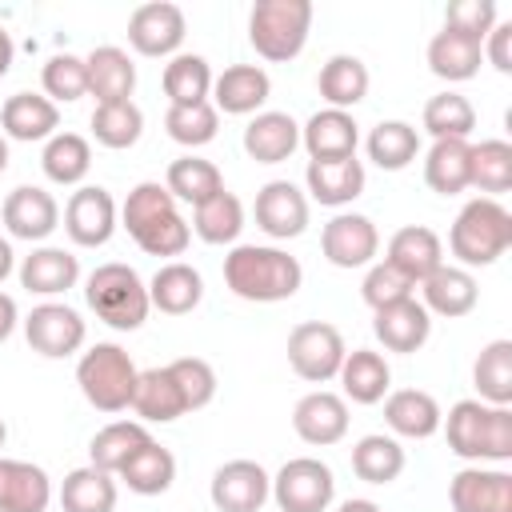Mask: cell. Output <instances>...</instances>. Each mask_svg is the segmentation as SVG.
<instances>
[{"label": "cell", "instance_id": "cell-5", "mask_svg": "<svg viewBox=\"0 0 512 512\" xmlns=\"http://www.w3.org/2000/svg\"><path fill=\"white\" fill-rule=\"evenodd\" d=\"M312 32V0H256L248 12V44L268 64H288Z\"/></svg>", "mask_w": 512, "mask_h": 512}, {"label": "cell", "instance_id": "cell-22", "mask_svg": "<svg viewBox=\"0 0 512 512\" xmlns=\"http://www.w3.org/2000/svg\"><path fill=\"white\" fill-rule=\"evenodd\" d=\"M300 144H304L308 160H348V156H356L360 124L352 120V112L320 108L300 128Z\"/></svg>", "mask_w": 512, "mask_h": 512}, {"label": "cell", "instance_id": "cell-35", "mask_svg": "<svg viewBox=\"0 0 512 512\" xmlns=\"http://www.w3.org/2000/svg\"><path fill=\"white\" fill-rule=\"evenodd\" d=\"M144 444H152L148 424H140V420H112V424H104V428L92 436V444H88V464L116 476Z\"/></svg>", "mask_w": 512, "mask_h": 512}, {"label": "cell", "instance_id": "cell-33", "mask_svg": "<svg viewBox=\"0 0 512 512\" xmlns=\"http://www.w3.org/2000/svg\"><path fill=\"white\" fill-rule=\"evenodd\" d=\"M368 64L360 56H348V52H336L324 60L320 76H316V88H320V100L328 108H340V112H352L364 96H368Z\"/></svg>", "mask_w": 512, "mask_h": 512}, {"label": "cell", "instance_id": "cell-40", "mask_svg": "<svg viewBox=\"0 0 512 512\" xmlns=\"http://www.w3.org/2000/svg\"><path fill=\"white\" fill-rule=\"evenodd\" d=\"M116 480H124L128 492H136V496H164L176 480V456L152 440L116 472Z\"/></svg>", "mask_w": 512, "mask_h": 512}, {"label": "cell", "instance_id": "cell-12", "mask_svg": "<svg viewBox=\"0 0 512 512\" xmlns=\"http://www.w3.org/2000/svg\"><path fill=\"white\" fill-rule=\"evenodd\" d=\"M320 252L332 268H368L380 252V232L368 216L360 212H336L320 228Z\"/></svg>", "mask_w": 512, "mask_h": 512}, {"label": "cell", "instance_id": "cell-25", "mask_svg": "<svg viewBox=\"0 0 512 512\" xmlns=\"http://www.w3.org/2000/svg\"><path fill=\"white\" fill-rule=\"evenodd\" d=\"M52 480L32 460L0 456V512H48Z\"/></svg>", "mask_w": 512, "mask_h": 512}, {"label": "cell", "instance_id": "cell-24", "mask_svg": "<svg viewBox=\"0 0 512 512\" xmlns=\"http://www.w3.org/2000/svg\"><path fill=\"white\" fill-rule=\"evenodd\" d=\"M304 184H308L304 196H312L316 204L344 208V204H352L364 192L368 172H364V164L356 156H348V160H308Z\"/></svg>", "mask_w": 512, "mask_h": 512}, {"label": "cell", "instance_id": "cell-20", "mask_svg": "<svg viewBox=\"0 0 512 512\" xmlns=\"http://www.w3.org/2000/svg\"><path fill=\"white\" fill-rule=\"evenodd\" d=\"M60 128V108L40 96V92H12L0 108V132L4 140H20V144H36V140H52Z\"/></svg>", "mask_w": 512, "mask_h": 512}, {"label": "cell", "instance_id": "cell-39", "mask_svg": "<svg viewBox=\"0 0 512 512\" xmlns=\"http://www.w3.org/2000/svg\"><path fill=\"white\" fill-rule=\"evenodd\" d=\"M472 384L484 404L508 408L512 404V340H488L472 364Z\"/></svg>", "mask_w": 512, "mask_h": 512}, {"label": "cell", "instance_id": "cell-11", "mask_svg": "<svg viewBox=\"0 0 512 512\" xmlns=\"http://www.w3.org/2000/svg\"><path fill=\"white\" fill-rule=\"evenodd\" d=\"M188 36V20L172 0H148L128 16V44L140 56H176Z\"/></svg>", "mask_w": 512, "mask_h": 512}, {"label": "cell", "instance_id": "cell-48", "mask_svg": "<svg viewBox=\"0 0 512 512\" xmlns=\"http://www.w3.org/2000/svg\"><path fill=\"white\" fill-rule=\"evenodd\" d=\"M92 136L96 144L124 152L144 136V112L132 100H112V104H96L92 112Z\"/></svg>", "mask_w": 512, "mask_h": 512}, {"label": "cell", "instance_id": "cell-34", "mask_svg": "<svg viewBox=\"0 0 512 512\" xmlns=\"http://www.w3.org/2000/svg\"><path fill=\"white\" fill-rule=\"evenodd\" d=\"M480 40L464 36V32H452V28H440L432 40H428V68L432 76L448 80V84H464L480 72Z\"/></svg>", "mask_w": 512, "mask_h": 512}, {"label": "cell", "instance_id": "cell-28", "mask_svg": "<svg viewBox=\"0 0 512 512\" xmlns=\"http://www.w3.org/2000/svg\"><path fill=\"white\" fill-rule=\"evenodd\" d=\"M200 300H204V276L184 260L160 264L148 280V304L164 316H188Z\"/></svg>", "mask_w": 512, "mask_h": 512}, {"label": "cell", "instance_id": "cell-57", "mask_svg": "<svg viewBox=\"0 0 512 512\" xmlns=\"http://www.w3.org/2000/svg\"><path fill=\"white\" fill-rule=\"evenodd\" d=\"M12 268H16V252H12V244L0 236V284L12 276Z\"/></svg>", "mask_w": 512, "mask_h": 512}, {"label": "cell", "instance_id": "cell-59", "mask_svg": "<svg viewBox=\"0 0 512 512\" xmlns=\"http://www.w3.org/2000/svg\"><path fill=\"white\" fill-rule=\"evenodd\" d=\"M8 172V140H4V132H0V176Z\"/></svg>", "mask_w": 512, "mask_h": 512}, {"label": "cell", "instance_id": "cell-9", "mask_svg": "<svg viewBox=\"0 0 512 512\" xmlns=\"http://www.w3.org/2000/svg\"><path fill=\"white\" fill-rule=\"evenodd\" d=\"M24 340L32 352H40L48 360H64V356H76L84 348L88 328H84L76 308L60 304V300H44L24 316Z\"/></svg>", "mask_w": 512, "mask_h": 512}, {"label": "cell", "instance_id": "cell-23", "mask_svg": "<svg viewBox=\"0 0 512 512\" xmlns=\"http://www.w3.org/2000/svg\"><path fill=\"white\" fill-rule=\"evenodd\" d=\"M416 288H420V304L428 308V316H444V320L468 316L476 308V300H480L476 276L468 268H460V264H440Z\"/></svg>", "mask_w": 512, "mask_h": 512}, {"label": "cell", "instance_id": "cell-46", "mask_svg": "<svg viewBox=\"0 0 512 512\" xmlns=\"http://www.w3.org/2000/svg\"><path fill=\"white\" fill-rule=\"evenodd\" d=\"M192 232L204 244H236L244 232V204L236 192H216L200 208H192Z\"/></svg>", "mask_w": 512, "mask_h": 512}, {"label": "cell", "instance_id": "cell-16", "mask_svg": "<svg viewBox=\"0 0 512 512\" xmlns=\"http://www.w3.org/2000/svg\"><path fill=\"white\" fill-rule=\"evenodd\" d=\"M256 228L272 240H296L308 228V196L292 180H268L252 204Z\"/></svg>", "mask_w": 512, "mask_h": 512}, {"label": "cell", "instance_id": "cell-13", "mask_svg": "<svg viewBox=\"0 0 512 512\" xmlns=\"http://www.w3.org/2000/svg\"><path fill=\"white\" fill-rule=\"evenodd\" d=\"M208 496L216 512H260L272 496V476L256 460H228L212 472Z\"/></svg>", "mask_w": 512, "mask_h": 512}, {"label": "cell", "instance_id": "cell-19", "mask_svg": "<svg viewBox=\"0 0 512 512\" xmlns=\"http://www.w3.org/2000/svg\"><path fill=\"white\" fill-rule=\"evenodd\" d=\"M272 96V80L260 64H232L212 80V108L224 116H256Z\"/></svg>", "mask_w": 512, "mask_h": 512}, {"label": "cell", "instance_id": "cell-53", "mask_svg": "<svg viewBox=\"0 0 512 512\" xmlns=\"http://www.w3.org/2000/svg\"><path fill=\"white\" fill-rule=\"evenodd\" d=\"M496 20H500L496 0H456V4H448V12H444V28L464 32V36H472V40H480V44H484V36L496 28Z\"/></svg>", "mask_w": 512, "mask_h": 512}, {"label": "cell", "instance_id": "cell-14", "mask_svg": "<svg viewBox=\"0 0 512 512\" xmlns=\"http://www.w3.org/2000/svg\"><path fill=\"white\" fill-rule=\"evenodd\" d=\"M0 220L8 228V236L16 240H28V244H40L48 240L56 228H60V204L48 188L40 184H20L4 196V208H0Z\"/></svg>", "mask_w": 512, "mask_h": 512}, {"label": "cell", "instance_id": "cell-58", "mask_svg": "<svg viewBox=\"0 0 512 512\" xmlns=\"http://www.w3.org/2000/svg\"><path fill=\"white\" fill-rule=\"evenodd\" d=\"M336 512H380V504H376V500H364V496H352V500H344Z\"/></svg>", "mask_w": 512, "mask_h": 512}, {"label": "cell", "instance_id": "cell-47", "mask_svg": "<svg viewBox=\"0 0 512 512\" xmlns=\"http://www.w3.org/2000/svg\"><path fill=\"white\" fill-rule=\"evenodd\" d=\"M424 132L432 140H468L472 128H476V108L468 96L460 92H436L428 104H424V116H420Z\"/></svg>", "mask_w": 512, "mask_h": 512}, {"label": "cell", "instance_id": "cell-18", "mask_svg": "<svg viewBox=\"0 0 512 512\" xmlns=\"http://www.w3.org/2000/svg\"><path fill=\"white\" fill-rule=\"evenodd\" d=\"M372 332H376V340H380L388 352L408 356V352H420V348L428 344V336H432V316H428V308H424L416 296H408V300H396V304L372 312Z\"/></svg>", "mask_w": 512, "mask_h": 512}, {"label": "cell", "instance_id": "cell-3", "mask_svg": "<svg viewBox=\"0 0 512 512\" xmlns=\"http://www.w3.org/2000/svg\"><path fill=\"white\" fill-rule=\"evenodd\" d=\"M448 248L460 268H488L512 248V212L500 200L476 196L460 208L448 232Z\"/></svg>", "mask_w": 512, "mask_h": 512}, {"label": "cell", "instance_id": "cell-41", "mask_svg": "<svg viewBox=\"0 0 512 512\" xmlns=\"http://www.w3.org/2000/svg\"><path fill=\"white\" fill-rule=\"evenodd\" d=\"M60 508L64 512H112L116 508V476L100 472L92 464L72 468L60 484Z\"/></svg>", "mask_w": 512, "mask_h": 512}, {"label": "cell", "instance_id": "cell-8", "mask_svg": "<svg viewBox=\"0 0 512 512\" xmlns=\"http://www.w3.org/2000/svg\"><path fill=\"white\" fill-rule=\"evenodd\" d=\"M336 496V476L316 456H296L272 476V500L280 512H328Z\"/></svg>", "mask_w": 512, "mask_h": 512}, {"label": "cell", "instance_id": "cell-36", "mask_svg": "<svg viewBox=\"0 0 512 512\" xmlns=\"http://www.w3.org/2000/svg\"><path fill=\"white\" fill-rule=\"evenodd\" d=\"M164 188L172 192V200H184V204L200 208L204 200H212L216 192H224V176H220V168H216L212 160L188 152V156H176V160L168 164Z\"/></svg>", "mask_w": 512, "mask_h": 512}, {"label": "cell", "instance_id": "cell-6", "mask_svg": "<svg viewBox=\"0 0 512 512\" xmlns=\"http://www.w3.org/2000/svg\"><path fill=\"white\" fill-rule=\"evenodd\" d=\"M136 376H140V372H136L132 356H128L120 344H112V340L92 344V348L80 352V360H76V384H80L84 400H88L96 412H108V416H116V412H124V408L132 404Z\"/></svg>", "mask_w": 512, "mask_h": 512}, {"label": "cell", "instance_id": "cell-21", "mask_svg": "<svg viewBox=\"0 0 512 512\" xmlns=\"http://www.w3.org/2000/svg\"><path fill=\"white\" fill-rule=\"evenodd\" d=\"M384 260L412 284L428 280L440 264H444V244L440 236L428 228V224H408V228H396L388 248H384Z\"/></svg>", "mask_w": 512, "mask_h": 512}, {"label": "cell", "instance_id": "cell-10", "mask_svg": "<svg viewBox=\"0 0 512 512\" xmlns=\"http://www.w3.org/2000/svg\"><path fill=\"white\" fill-rule=\"evenodd\" d=\"M120 228V208L112 200L108 188L100 184H80L68 204H64V232L72 244L80 248H100L112 240V232Z\"/></svg>", "mask_w": 512, "mask_h": 512}, {"label": "cell", "instance_id": "cell-29", "mask_svg": "<svg viewBox=\"0 0 512 512\" xmlns=\"http://www.w3.org/2000/svg\"><path fill=\"white\" fill-rule=\"evenodd\" d=\"M140 424H172L180 416H188V404H184V392L176 384V376L164 368H144L136 376V392H132V404H128Z\"/></svg>", "mask_w": 512, "mask_h": 512}, {"label": "cell", "instance_id": "cell-31", "mask_svg": "<svg viewBox=\"0 0 512 512\" xmlns=\"http://www.w3.org/2000/svg\"><path fill=\"white\" fill-rule=\"evenodd\" d=\"M300 148V124L288 112H256L244 128V152L256 164H284Z\"/></svg>", "mask_w": 512, "mask_h": 512}, {"label": "cell", "instance_id": "cell-26", "mask_svg": "<svg viewBox=\"0 0 512 512\" xmlns=\"http://www.w3.org/2000/svg\"><path fill=\"white\" fill-rule=\"evenodd\" d=\"M76 280H80V260L68 248L40 244L20 260V288H28L32 296H60L76 288Z\"/></svg>", "mask_w": 512, "mask_h": 512}, {"label": "cell", "instance_id": "cell-42", "mask_svg": "<svg viewBox=\"0 0 512 512\" xmlns=\"http://www.w3.org/2000/svg\"><path fill=\"white\" fill-rule=\"evenodd\" d=\"M352 472L364 484H392L404 472V448L396 436L384 432H368L352 444Z\"/></svg>", "mask_w": 512, "mask_h": 512}, {"label": "cell", "instance_id": "cell-32", "mask_svg": "<svg viewBox=\"0 0 512 512\" xmlns=\"http://www.w3.org/2000/svg\"><path fill=\"white\" fill-rule=\"evenodd\" d=\"M340 388H344V400L352 404H380L392 388V368L380 352L372 348H352L336 372Z\"/></svg>", "mask_w": 512, "mask_h": 512}, {"label": "cell", "instance_id": "cell-60", "mask_svg": "<svg viewBox=\"0 0 512 512\" xmlns=\"http://www.w3.org/2000/svg\"><path fill=\"white\" fill-rule=\"evenodd\" d=\"M4 440H8V424L0 420V448H4Z\"/></svg>", "mask_w": 512, "mask_h": 512}, {"label": "cell", "instance_id": "cell-4", "mask_svg": "<svg viewBox=\"0 0 512 512\" xmlns=\"http://www.w3.org/2000/svg\"><path fill=\"white\" fill-rule=\"evenodd\" d=\"M84 300L88 308L96 312V320H104L108 328L116 332H136L152 304H148V284L140 280V272L132 264H120V260H108V264H96L84 280Z\"/></svg>", "mask_w": 512, "mask_h": 512}, {"label": "cell", "instance_id": "cell-51", "mask_svg": "<svg viewBox=\"0 0 512 512\" xmlns=\"http://www.w3.org/2000/svg\"><path fill=\"white\" fill-rule=\"evenodd\" d=\"M168 372L176 376L188 412H200V408H208V404L216 400V372H212L208 360H200V356H180V360L168 364Z\"/></svg>", "mask_w": 512, "mask_h": 512}, {"label": "cell", "instance_id": "cell-50", "mask_svg": "<svg viewBox=\"0 0 512 512\" xmlns=\"http://www.w3.org/2000/svg\"><path fill=\"white\" fill-rule=\"evenodd\" d=\"M40 84H44V96L60 108V104H72L80 96H88V68H84V56H72V52H56L48 56L44 72H40Z\"/></svg>", "mask_w": 512, "mask_h": 512}, {"label": "cell", "instance_id": "cell-38", "mask_svg": "<svg viewBox=\"0 0 512 512\" xmlns=\"http://www.w3.org/2000/svg\"><path fill=\"white\" fill-rule=\"evenodd\" d=\"M468 156H472L468 140H432L424 156V184L436 196H460L468 188Z\"/></svg>", "mask_w": 512, "mask_h": 512}, {"label": "cell", "instance_id": "cell-55", "mask_svg": "<svg viewBox=\"0 0 512 512\" xmlns=\"http://www.w3.org/2000/svg\"><path fill=\"white\" fill-rule=\"evenodd\" d=\"M16 320H20V312H16V300H12L8 292H0V344L12 336Z\"/></svg>", "mask_w": 512, "mask_h": 512}, {"label": "cell", "instance_id": "cell-52", "mask_svg": "<svg viewBox=\"0 0 512 512\" xmlns=\"http://www.w3.org/2000/svg\"><path fill=\"white\" fill-rule=\"evenodd\" d=\"M412 292H416V284L404 280L388 260H372L368 272H364V284H360V296H364V304L372 312H380V308H388L396 300H408Z\"/></svg>", "mask_w": 512, "mask_h": 512}, {"label": "cell", "instance_id": "cell-30", "mask_svg": "<svg viewBox=\"0 0 512 512\" xmlns=\"http://www.w3.org/2000/svg\"><path fill=\"white\" fill-rule=\"evenodd\" d=\"M88 68V96H96V104H112V100H132L136 88V64L124 48L116 44H100L84 56Z\"/></svg>", "mask_w": 512, "mask_h": 512}, {"label": "cell", "instance_id": "cell-17", "mask_svg": "<svg viewBox=\"0 0 512 512\" xmlns=\"http://www.w3.org/2000/svg\"><path fill=\"white\" fill-rule=\"evenodd\" d=\"M292 428L312 448L340 444L348 436V400L336 396V392H328V388H316V392H308V396L296 400Z\"/></svg>", "mask_w": 512, "mask_h": 512}, {"label": "cell", "instance_id": "cell-43", "mask_svg": "<svg viewBox=\"0 0 512 512\" xmlns=\"http://www.w3.org/2000/svg\"><path fill=\"white\" fill-rule=\"evenodd\" d=\"M212 64L196 52H176L164 64V96L168 104H204L212 96Z\"/></svg>", "mask_w": 512, "mask_h": 512}, {"label": "cell", "instance_id": "cell-49", "mask_svg": "<svg viewBox=\"0 0 512 512\" xmlns=\"http://www.w3.org/2000/svg\"><path fill=\"white\" fill-rule=\"evenodd\" d=\"M164 132L184 148H204L220 132V112L212 108V100H204V104H168Z\"/></svg>", "mask_w": 512, "mask_h": 512}, {"label": "cell", "instance_id": "cell-44", "mask_svg": "<svg viewBox=\"0 0 512 512\" xmlns=\"http://www.w3.org/2000/svg\"><path fill=\"white\" fill-rule=\"evenodd\" d=\"M40 168H44V176H48L52 184L72 188V184H80V180L88 176V168H92V144H88L80 132H56V136L44 144V152H40Z\"/></svg>", "mask_w": 512, "mask_h": 512}, {"label": "cell", "instance_id": "cell-15", "mask_svg": "<svg viewBox=\"0 0 512 512\" xmlns=\"http://www.w3.org/2000/svg\"><path fill=\"white\" fill-rule=\"evenodd\" d=\"M452 512H512V472L468 464L448 480Z\"/></svg>", "mask_w": 512, "mask_h": 512}, {"label": "cell", "instance_id": "cell-27", "mask_svg": "<svg viewBox=\"0 0 512 512\" xmlns=\"http://www.w3.org/2000/svg\"><path fill=\"white\" fill-rule=\"evenodd\" d=\"M440 404L432 392L424 388H400V392H388L384 396V424L392 428V436H404V440H428L440 432Z\"/></svg>", "mask_w": 512, "mask_h": 512}, {"label": "cell", "instance_id": "cell-2", "mask_svg": "<svg viewBox=\"0 0 512 512\" xmlns=\"http://www.w3.org/2000/svg\"><path fill=\"white\" fill-rule=\"evenodd\" d=\"M448 452L472 464H508L512 460V408L484 400H456L440 420Z\"/></svg>", "mask_w": 512, "mask_h": 512}, {"label": "cell", "instance_id": "cell-56", "mask_svg": "<svg viewBox=\"0 0 512 512\" xmlns=\"http://www.w3.org/2000/svg\"><path fill=\"white\" fill-rule=\"evenodd\" d=\"M12 60H16V44H12V36L0 28V80L8 76V68H12Z\"/></svg>", "mask_w": 512, "mask_h": 512}, {"label": "cell", "instance_id": "cell-1", "mask_svg": "<svg viewBox=\"0 0 512 512\" xmlns=\"http://www.w3.org/2000/svg\"><path fill=\"white\" fill-rule=\"evenodd\" d=\"M224 284L248 304H280L300 292L304 268L276 244H236L224 256Z\"/></svg>", "mask_w": 512, "mask_h": 512}, {"label": "cell", "instance_id": "cell-45", "mask_svg": "<svg viewBox=\"0 0 512 512\" xmlns=\"http://www.w3.org/2000/svg\"><path fill=\"white\" fill-rule=\"evenodd\" d=\"M468 188L484 192L488 200L512 188V144L508 140H480L468 156Z\"/></svg>", "mask_w": 512, "mask_h": 512}, {"label": "cell", "instance_id": "cell-7", "mask_svg": "<svg viewBox=\"0 0 512 512\" xmlns=\"http://www.w3.org/2000/svg\"><path fill=\"white\" fill-rule=\"evenodd\" d=\"M348 356V344L340 336L336 324L328 320H300L292 332H288V364L300 380L308 384H328L336 380L340 364Z\"/></svg>", "mask_w": 512, "mask_h": 512}, {"label": "cell", "instance_id": "cell-54", "mask_svg": "<svg viewBox=\"0 0 512 512\" xmlns=\"http://www.w3.org/2000/svg\"><path fill=\"white\" fill-rule=\"evenodd\" d=\"M480 52H484V60L496 68V72H512V24L508 20H496V28L484 36V44H480Z\"/></svg>", "mask_w": 512, "mask_h": 512}, {"label": "cell", "instance_id": "cell-37", "mask_svg": "<svg viewBox=\"0 0 512 512\" xmlns=\"http://www.w3.org/2000/svg\"><path fill=\"white\" fill-rule=\"evenodd\" d=\"M364 148H368V160H372L376 168H384V172H404V168L420 156V132H416L408 120H380V124L368 132Z\"/></svg>", "mask_w": 512, "mask_h": 512}]
</instances>
